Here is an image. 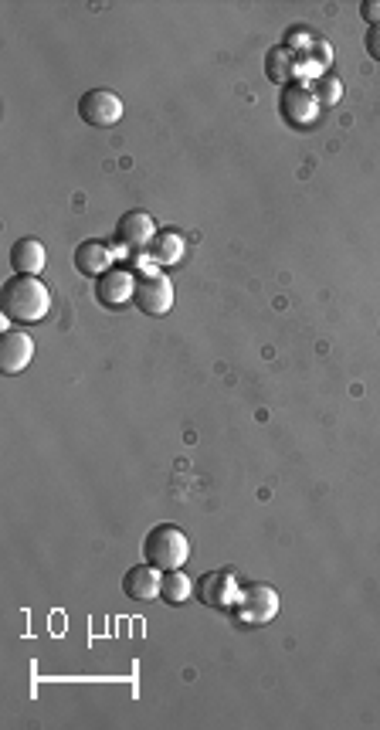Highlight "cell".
Wrapping results in <instances>:
<instances>
[{
  "label": "cell",
  "instance_id": "13",
  "mask_svg": "<svg viewBox=\"0 0 380 730\" xmlns=\"http://www.w3.org/2000/svg\"><path fill=\"white\" fill-rule=\"evenodd\" d=\"M45 262H48V252L38 238H17L14 242L11 265H14L17 276H38V272L45 269Z\"/></svg>",
  "mask_w": 380,
  "mask_h": 730
},
{
  "label": "cell",
  "instance_id": "17",
  "mask_svg": "<svg viewBox=\"0 0 380 730\" xmlns=\"http://www.w3.org/2000/svg\"><path fill=\"white\" fill-rule=\"evenodd\" d=\"M309 89H313V96L316 99H323V102H340V96H343V82L336 79V75H330V72H319L316 75V82L309 85Z\"/></svg>",
  "mask_w": 380,
  "mask_h": 730
},
{
  "label": "cell",
  "instance_id": "10",
  "mask_svg": "<svg viewBox=\"0 0 380 730\" xmlns=\"http://www.w3.org/2000/svg\"><path fill=\"white\" fill-rule=\"evenodd\" d=\"M34 357V340L21 330H4L0 340V371L4 374H21Z\"/></svg>",
  "mask_w": 380,
  "mask_h": 730
},
{
  "label": "cell",
  "instance_id": "14",
  "mask_svg": "<svg viewBox=\"0 0 380 730\" xmlns=\"http://www.w3.org/2000/svg\"><path fill=\"white\" fill-rule=\"evenodd\" d=\"M296 51H292L289 45H279V48H272L269 55H265V75H269L272 82H279V85H289L292 82V75H296Z\"/></svg>",
  "mask_w": 380,
  "mask_h": 730
},
{
  "label": "cell",
  "instance_id": "8",
  "mask_svg": "<svg viewBox=\"0 0 380 730\" xmlns=\"http://www.w3.org/2000/svg\"><path fill=\"white\" fill-rule=\"evenodd\" d=\"M153 238H157V225L146 211H126L116 221V245L126 248V252H143V248H150Z\"/></svg>",
  "mask_w": 380,
  "mask_h": 730
},
{
  "label": "cell",
  "instance_id": "9",
  "mask_svg": "<svg viewBox=\"0 0 380 730\" xmlns=\"http://www.w3.org/2000/svg\"><path fill=\"white\" fill-rule=\"evenodd\" d=\"M136 292V276L129 269H109L106 276H99L95 282V303L106 309H119L133 299Z\"/></svg>",
  "mask_w": 380,
  "mask_h": 730
},
{
  "label": "cell",
  "instance_id": "2",
  "mask_svg": "<svg viewBox=\"0 0 380 730\" xmlns=\"http://www.w3.org/2000/svg\"><path fill=\"white\" fill-rule=\"evenodd\" d=\"M143 557H146V564H153V568H160V571H177V568H184L190 557V540L177 523H160V527H153L150 534H146Z\"/></svg>",
  "mask_w": 380,
  "mask_h": 730
},
{
  "label": "cell",
  "instance_id": "4",
  "mask_svg": "<svg viewBox=\"0 0 380 730\" xmlns=\"http://www.w3.org/2000/svg\"><path fill=\"white\" fill-rule=\"evenodd\" d=\"M279 113L289 126L296 130H306L319 119V99L313 96V89L302 82H289L282 85V96H279Z\"/></svg>",
  "mask_w": 380,
  "mask_h": 730
},
{
  "label": "cell",
  "instance_id": "18",
  "mask_svg": "<svg viewBox=\"0 0 380 730\" xmlns=\"http://www.w3.org/2000/svg\"><path fill=\"white\" fill-rule=\"evenodd\" d=\"M364 45H367V55L374 58V62H380V24H374V28L367 31Z\"/></svg>",
  "mask_w": 380,
  "mask_h": 730
},
{
  "label": "cell",
  "instance_id": "12",
  "mask_svg": "<svg viewBox=\"0 0 380 730\" xmlns=\"http://www.w3.org/2000/svg\"><path fill=\"white\" fill-rule=\"evenodd\" d=\"M75 269L82 272V276L89 279H99L106 276L112 269V252L106 242H99V238H89V242H82L75 248Z\"/></svg>",
  "mask_w": 380,
  "mask_h": 730
},
{
  "label": "cell",
  "instance_id": "7",
  "mask_svg": "<svg viewBox=\"0 0 380 730\" xmlns=\"http://www.w3.org/2000/svg\"><path fill=\"white\" fill-rule=\"evenodd\" d=\"M238 584L231 571H207L194 581V595L204 608H214V612H224V608H235L238 601Z\"/></svg>",
  "mask_w": 380,
  "mask_h": 730
},
{
  "label": "cell",
  "instance_id": "1",
  "mask_svg": "<svg viewBox=\"0 0 380 730\" xmlns=\"http://www.w3.org/2000/svg\"><path fill=\"white\" fill-rule=\"evenodd\" d=\"M0 303H4L7 320L38 323V320H45L51 309V292L38 276H11V279H4Z\"/></svg>",
  "mask_w": 380,
  "mask_h": 730
},
{
  "label": "cell",
  "instance_id": "16",
  "mask_svg": "<svg viewBox=\"0 0 380 730\" xmlns=\"http://www.w3.org/2000/svg\"><path fill=\"white\" fill-rule=\"evenodd\" d=\"M194 595V581L187 578L184 571H163V584H160V598L167 605H184V601Z\"/></svg>",
  "mask_w": 380,
  "mask_h": 730
},
{
  "label": "cell",
  "instance_id": "5",
  "mask_svg": "<svg viewBox=\"0 0 380 730\" xmlns=\"http://www.w3.org/2000/svg\"><path fill=\"white\" fill-rule=\"evenodd\" d=\"M133 303L146 316H167L170 306H174V286H170V279L160 276V272H140V276H136Z\"/></svg>",
  "mask_w": 380,
  "mask_h": 730
},
{
  "label": "cell",
  "instance_id": "3",
  "mask_svg": "<svg viewBox=\"0 0 380 730\" xmlns=\"http://www.w3.org/2000/svg\"><path fill=\"white\" fill-rule=\"evenodd\" d=\"M279 615V595L269 584H245L235 601V618L241 625H265Z\"/></svg>",
  "mask_w": 380,
  "mask_h": 730
},
{
  "label": "cell",
  "instance_id": "15",
  "mask_svg": "<svg viewBox=\"0 0 380 730\" xmlns=\"http://www.w3.org/2000/svg\"><path fill=\"white\" fill-rule=\"evenodd\" d=\"M150 259L157 265H174L184 259V238L177 231H157V238L150 242Z\"/></svg>",
  "mask_w": 380,
  "mask_h": 730
},
{
  "label": "cell",
  "instance_id": "6",
  "mask_svg": "<svg viewBox=\"0 0 380 730\" xmlns=\"http://www.w3.org/2000/svg\"><path fill=\"white\" fill-rule=\"evenodd\" d=\"M79 116L82 123L95 126V130H109L123 119V99L112 89H89L79 99Z\"/></svg>",
  "mask_w": 380,
  "mask_h": 730
},
{
  "label": "cell",
  "instance_id": "11",
  "mask_svg": "<svg viewBox=\"0 0 380 730\" xmlns=\"http://www.w3.org/2000/svg\"><path fill=\"white\" fill-rule=\"evenodd\" d=\"M160 584H163L160 568H153V564H133L123 578V591L133 601H153L160 598Z\"/></svg>",
  "mask_w": 380,
  "mask_h": 730
},
{
  "label": "cell",
  "instance_id": "19",
  "mask_svg": "<svg viewBox=\"0 0 380 730\" xmlns=\"http://www.w3.org/2000/svg\"><path fill=\"white\" fill-rule=\"evenodd\" d=\"M360 17L370 21V28L380 24V0H364V4H360Z\"/></svg>",
  "mask_w": 380,
  "mask_h": 730
}]
</instances>
